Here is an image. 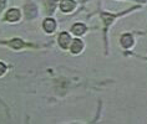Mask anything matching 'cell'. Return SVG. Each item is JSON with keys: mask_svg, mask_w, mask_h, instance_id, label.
Here are the masks:
<instances>
[{"mask_svg": "<svg viewBox=\"0 0 147 124\" xmlns=\"http://www.w3.org/2000/svg\"><path fill=\"white\" fill-rule=\"evenodd\" d=\"M71 43V36H70L67 32H61L59 35V45H60L61 49L66 50Z\"/></svg>", "mask_w": 147, "mask_h": 124, "instance_id": "4", "label": "cell"}, {"mask_svg": "<svg viewBox=\"0 0 147 124\" xmlns=\"http://www.w3.org/2000/svg\"><path fill=\"white\" fill-rule=\"evenodd\" d=\"M42 27H44V30H45L47 34H51V32H54L55 29H56V21H55L54 19H50V17H47V19L44 20Z\"/></svg>", "mask_w": 147, "mask_h": 124, "instance_id": "7", "label": "cell"}, {"mask_svg": "<svg viewBox=\"0 0 147 124\" xmlns=\"http://www.w3.org/2000/svg\"><path fill=\"white\" fill-rule=\"evenodd\" d=\"M86 30H87V27H86L84 24H81V23L75 24V25H74V26L71 27V32H72L74 35H76V36L84 35V34L86 32Z\"/></svg>", "mask_w": 147, "mask_h": 124, "instance_id": "8", "label": "cell"}, {"mask_svg": "<svg viewBox=\"0 0 147 124\" xmlns=\"http://www.w3.org/2000/svg\"><path fill=\"white\" fill-rule=\"evenodd\" d=\"M134 43H135L134 36H132L131 34H128V32L123 34V35L120 37V45H121V47H122V49H125V50L131 49V47L134 46Z\"/></svg>", "mask_w": 147, "mask_h": 124, "instance_id": "2", "label": "cell"}, {"mask_svg": "<svg viewBox=\"0 0 147 124\" xmlns=\"http://www.w3.org/2000/svg\"><path fill=\"white\" fill-rule=\"evenodd\" d=\"M24 45H25V43L23 42V40H20V39H14V40H11V41L9 42V46L13 47V49H15V50L21 49Z\"/></svg>", "mask_w": 147, "mask_h": 124, "instance_id": "10", "label": "cell"}, {"mask_svg": "<svg viewBox=\"0 0 147 124\" xmlns=\"http://www.w3.org/2000/svg\"><path fill=\"white\" fill-rule=\"evenodd\" d=\"M5 71H6V66L3 62H0V76H3L5 73Z\"/></svg>", "mask_w": 147, "mask_h": 124, "instance_id": "11", "label": "cell"}, {"mask_svg": "<svg viewBox=\"0 0 147 124\" xmlns=\"http://www.w3.org/2000/svg\"><path fill=\"white\" fill-rule=\"evenodd\" d=\"M121 15H122V14H110V13H105V11L100 13V16H101V19H102V21H104V24H105V32L107 31L110 25L116 20V17H119Z\"/></svg>", "mask_w": 147, "mask_h": 124, "instance_id": "1", "label": "cell"}, {"mask_svg": "<svg viewBox=\"0 0 147 124\" xmlns=\"http://www.w3.org/2000/svg\"><path fill=\"white\" fill-rule=\"evenodd\" d=\"M24 10H25V14H26L28 19H34V17L38 15V9H36V6L34 4H28Z\"/></svg>", "mask_w": 147, "mask_h": 124, "instance_id": "9", "label": "cell"}, {"mask_svg": "<svg viewBox=\"0 0 147 124\" xmlns=\"http://www.w3.org/2000/svg\"><path fill=\"white\" fill-rule=\"evenodd\" d=\"M5 4H6L5 0H0V13H1V10L5 8Z\"/></svg>", "mask_w": 147, "mask_h": 124, "instance_id": "12", "label": "cell"}, {"mask_svg": "<svg viewBox=\"0 0 147 124\" xmlns=\"http://www.w3.org/2000/svg\"><path fill=\"white\" fill-rule=\"evenodd\" d=\"M71 43H70V51H71V53L74 55H79L81 51L84 50V42L81 41V40L76 39V40H71Z\"/></svg>", "mask_w": 147, "mask_h": 124, "instance_id": "6", "label": "cell"}, {"mask_svg": "<svg viewBox=\"0 0 147 124\" xmlns=\"http://www.w3.org/2000/svg\"><path fill=\"white\" fill-rule=\"evenodd\" d=\"M76 8V3L74 0H61L60 1V9L62 13H71Z\"/></svg>", "mask_w": 147, "mask_h": 124, "instance_id": "3", "label": "cell"}, {"mask_svg": "<svg viewBox=\"0 0 147 124\" xmlns=\"http://www.w3.org/2000/svg\"><path fill=\"white\" fill-rule=\"evenodd\" d=\"M21 17V13L19 9H10L5 15V20L10 21V23H15Z\"/></svg>", "mask_w": 147, "mask_h": 124, "instance_id": "5", "label": "cell"}]
</instances>
